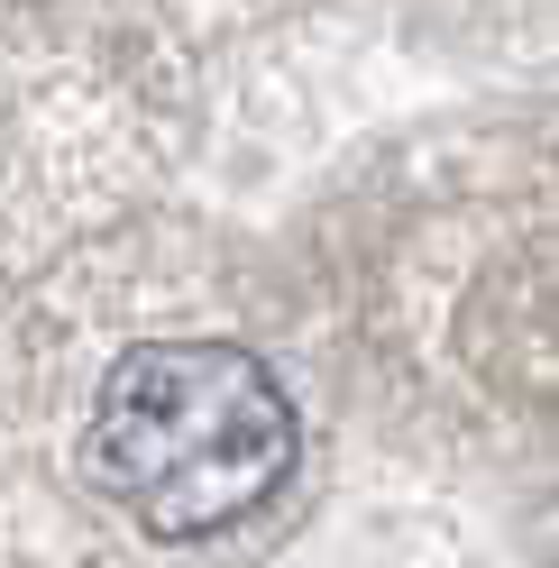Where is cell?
<instances>
[{
    "label": "cell",
    "instance_id": "obj_1",
    "mask_svg": "<svg viewBox=\"0 0 559 568\" xmlns=\"http://www.w3.org/2000/svg\"><path fill=\"white\" fill-rule=\"evenodd\" d=\"M303 413L238 339H138L83 422V477L156 541H212L285 495Z\"/></svg>",
    "mask_w": 559,
    "mask_h": 568
}]
</instances>
